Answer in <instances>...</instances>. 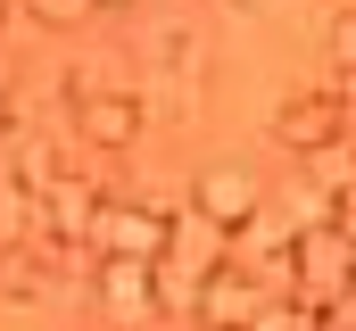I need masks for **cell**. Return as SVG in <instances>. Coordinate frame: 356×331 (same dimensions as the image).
<instances>
[{"instance_id":"6","label":"cell","mask_w":356,"mask_h":331,"mask_svg":"<svg viewBox=\"0 0 356 331\" xmlns=\"http://www.w3.org/2000/svg\"><path fill=\"white\" fill-rule=\"evenodd\" d=\"M191 207L241 232V224H257V207H266V199H257V174H249V166H207V174L191 182Z\"/></svg>"},{"instance_id":"8","label":"cell","mask_w":356,"mask_h":331,"mask_svg":"<svg viewBox=\"0 0 356 331\" xmlns=\"http://www.w3.org/2000/svg\"><path fill=\"white\" fill-rule=\"evenodd\" d=\"M25 8H33L42 25H75V17H91L99 0H25Z\"/></svg>"},{"instance_id":"10","label":"cell","mask_w":356,"mask_h":331,"mask_svg":"<svg viewBox=\"0 0 356 331\" xmlns=\"http://www.w3.org/2000/svg\"><path fill=\"white\" fill-rule=\"evenodd\" d=\"M332 91H340V99H348V108H356V75H332Z\"/></svg>"},{"instance_id":"12","label":"cell","mask_w":356,"mask_h":331,"mask_svg":"<svg viewBox=\"0 0 356 331\" xmlns=\"http://www.w3.org/2000/svg\"><path fill=\"white\" fill-rule=\"evenodd\" d=\"M99 8H133V0H99Z\"/></svg>"},{"instance_id":"9","label":"cell","mask_w":356,"mask_h":331,"mask_svg":"<svg viewBox=\"0 0 356 331\" xmlns=\"http://www.w3.org/2000/svg\"><path fill=\"white\" fill-rule=\"evenodd\" d=\"M332 224H340V232H348V241H356V174H348V182H340V191H332Z\"/></svg>"},{"instance_id":"5","label":"cell","mask_w":356,"mask_h":331,"mask_svg":"<svg viewBox=\"0 0 356 331\" xmlns=\"http://www.w3.org/2000/svg\"><path fill=\"white\" fill-rule=\"evenodd\" d=\"M75 133H83L91 150H133L141 141V99L133 91H116V83H99V91H75Z\"/></svg>"},{"instance_id":"3","label":"cell","mask_w":356,"mask_h":331,"mask_svg":"<svg viewBox=\"0 0 356 331\" xmlns=\"http://www.w3.org/2000/svg\"><path fill=\"white\" fill-rule=\"evenodd\" d=\"M91 298H99V323H116V331H141L149 315H166L158 265H141V257H99L91 265Z\"/></svg>"},{"instance_id":"1","label":"cell","mask_w":356,"mask_h":331,"mask_svg":"<svg viewBox=\"0 0 356 331\" xmlns=\"http://www.w3.org/2000/svg\"><path fill=\"white\" fill-rule=\"evenodd\" d=\"M91 257H141V265H166V257H175V216L149 207V199H108L99 224H91Z\"/></svg>"},{"instance_id":"7","label":"cell","mask_w":356,"mask_h":331,"mask_svg":"<svg viewBox=\"0 0 356 331\" xmlns=\"http://www.w3.org/2000/svg\"><path fill=\"white\" fill-rule=\"evenodd\" d=\"M323 58H332V75H356V0L323 17Z\"/></svg>"},{"instance_id":"11","label":"cell","mask_w":356,"mask_h":331,"mask_svg":"<svg viewBox=\"0 0 356 331\" xmlns=\"http://www.w3.org/2000/svg\"><path fill=\"white\" fill-rule=\"evenodd\" d=\"M232 8H273V0H232Z\"/></svg>"},{"instance_id":"4","label":"cell","mask_w":356,"mask_h":331,"mask_svg":"<svg viewBox=\"0 0 356 331\" xmlns=\"http://www.w3.org/2000/svg\"><path fill=\"white\" fill-rule=\"evenodd\" d=\"M266 307H273V290L232 257V265H216V273L199 282V307H191V315H199L207 331H257V323H266Z\"/></svg>"},{"instance_id":"2","label":"cell","mask_w":356,"mask_h":331,"mask_svg":"<svg viewBox=\"0 0 356 331\" xmlns=\"http://www.w3.org/2000/svg\"><path fill=\"white\" fill-rule=\"evenodd\" d=\"M348 133H356V108L340 91H290V99L273 108V141L298 150V158H323V150H340Z\"/></svg>"},{"instance_id":"13","label":"cell","mask_w":356,"mask_h":331,"mask_svg":"<svg viewBox=\"0 0 356 331\" xmlns=\"http://www.w3.org/2000/svg\"><path fill=\"white\" fill-rule=\"evenodd\" d=\"M348 150H356V133H348Z\"/></svg>"}]
</instances>
